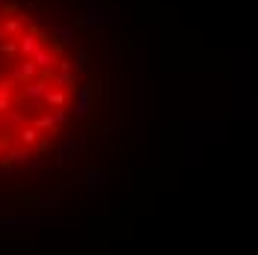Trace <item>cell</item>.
Returning a JSON list of instances; mask_svg holds the SVG:
<instances>
[{"label":"cell","instance_id":"1","mask_svg":"<svg viewBox=\"0 0 258 255\" xmlns=\"http://www.w3.org/2000/svg\"><path fill=\"white\" fill-rule=\"evenodd\" d=\"M30 59L36 62L39 77H48V80H51V75L56 72V66H59V51H56V48H39Z\"/></svg>","mask_w":258,"mask_h":255},{"label":"cell","instance_id":"2","mask_svg":"<svg viewBox=\"0 0 258 255\" xmlns=\"http://www.w3.org/2000/svg\"><path fill=\"white\" fill-rule=\"evenodd\" d=\"M72 95H75V113H72V119H86V116L92 113V101H95L92 83H89V86H78Z\"/></svg>","mask_w":258,"mask_h":255},{"label":"cell","instance_id":"3","mask_svg":"<svg viewBox=\"0 0 258 255\" xmlns=\"http://www.w3.org/2000/svg\"><path fill=\"white\" fill-rule=\"evenodd\" d=\"M9 77L15 80V83H30V80H39V69H36V62L33 59H15L12 62V69H9Z\"/></svg>","mask_w":258,"mask_h":255},{"label":"cell","instance_id":"4","mask_svg":"<svg viewBox=\"0 0 258 255\" xmlns=\"http://www.w3.org/2000/svg\"><path fill=\"white\" fill-rule=\"evenodd\" d=\"M48 89H51V80L48 77H39V80H30L21 86V98L27 104H36V101H45V95H48Z\"/></svg>","mask_w":258,"mask_h":255},{"label":"cell","instance_id":"5","mask_svg":"<svg viewBox=\"0 0 258 255\" xmlns=\"http://www.w3.org/2000/svg\"><path fill=\"white\" fill-rule=\"evenodd\" d=\"M80 24H83V27L116 24V9H110V12H104L101 6H89V9L83 12V18H80Z\"/></svg>","mask_w":258,"mask_h":255},{"label":"cell","instance_id":"6","mask_svg":"<svg viewBox=\"0 0 258 255\" xmlns=\"http://www.w3.org/2000/svg\"><path fill=\"white\" fill-rule=\"evenodd\" d=\"M48 36H51V42H56V45H75L80 39V33L75 24H53L48 30Z\"/></svg>","mask_w":258,"mask_h":255},{"label":"cell","instance_id":"7","mask_svg":"<svg viewBox=\"0 0 258 255\" xmlns=\"http://www.w3.org/2000/svg\"><path fill=\"white\" fill-rule=\"evenodd\" d=\"M0 30L6 33V39H21L27 33L21 15H3V18H0Z\"/></svg>","mask_w":258,"mask_h":255},{"label":"cell","instance_id":"8","mask_svg":"<svg viewBox=\"0 0 258 255\" xmlns=\"http://www.w3.org/2000/svg\"><path fill=\"white\" fill-rule=\"evenodd\" d=\"M83 146H86V137H69V140L56 149V160H62V163H66V160H72Z\"/></svg>","mask_w":258,"mask_h":255},{"label":"cell","instance_id":"9","mask_svg":"<svg viewBox=\"0 0 258 255\" xmlns=\"http://www.w3.org/2000/svg\"><path fill=\"white\" fill-rule=\"evenodd\" d=\"M0 163H3V169H6V166H27V163H30V152H27V149H15V146H9L6 154L0 157Z\"/></svg>","mask_w":258,"mask_h":255},{"label":"cell","instance_id":"10","mask_svg":"<svg viewBox=\"0 0 258 255\" xmlns=\"http://www.w3.org/2000/svg\"><path fill=\"white\" fill-rule=\"evenodd\" d=\"M45 107H48V110H62V107H69V92L51 86L48 95H45Z\"/></svg>","mask_w":258,"mask_h":255},{"label":"cell","instance_id":"11","mask_svg":"<svg viewBox=\"0 0 258 255\" xmlns=\"http://www.w3.org/2000/svg\"><path fill=\"white\" fill-rule=\"evenodd\" d=\"M33 128H36V131H39V134H42V131H45V134H48V137H56V131H59V128L53 125L51 113H36V116H33Z\"/></svg>","mask_w":258,"mask_h":255},{"label":"cell","instance_id":"12","mask_svg":"<svg viewBox=\"0 0 258 255\" xmlns=\"http://www.w3.org/2000/svg\"><path fill=\"white\" fill-rule=\"evenodd\" d=\"M18 140H21V149H30V146H39L42 137H39V131H36L33 125H24L21 131H18Z\"/></svg>","mask_w":258,"mask_h":255},{"label":"cell","instance_id":"13","mask_svg":"<svg viewBox=\"0 0 258 255\" xmlns=\"http://www.w3.org/2000/svg\"><path fill=\"white\" fill-rule=\"evenodd\" d=\"M107 178H110V175L101 172V169H89V172H86V181H89V190H92V193L101 190L104 184H107Z\"/></svg>","mask_w":258,"mask_h":255},{"label":"cell","instance_id":"14","mask_svg":"<svg viewBox=\"0 0 258 255\" xmlns=\"http://www.w3.org/2000/svg\"><path fill=\"white\" fill-rule=\"evenodd\" d=\"M0 56H3V59H12V62L21 59V56H18V39H6V42H0Z\"/></svg>","mask_w":258,"mask_h":255},{"label":"cell","instance_id":"15","mask_svg":"<svg viewBox=\"0 0 258 255\" xmlns=\"http://www.w3.org/2000/svg\"><path fill=\"white\" fill-rule=\"evenodd\" d=\"M15 89H18V83L12 77H0V95L3 98H15Z\"/></svg>","mask_w":258,"mask_h":255},{"label":"cell","instance_id":"16","mask_svg":"<svg viewBox=\"0 0 258 255\" xmlns=\"http://www.w3.org/2000/svg\"><path fill=\"white\" fill-rule=\"evenodd\" d=\"M51 119H53V125L59 128V125H72V113L62 107V110H51Z\"/></svg>","mask_w":258,"mask_h":255},{"label":"cell","instance_id":"17","mask_svg":"<svg viewBox=\"0 0 258 255\" xmlns=\"http://www.w3.org/2000/svg\"><path fill=\"white\" fill-rule=\"evenodd\" d=\"M39 202L45 205V208H59V205H62V196H42Z\"/></svg>","mask_w":258,"mask_h":255},{"label":"cell","instance_id":"18","mask_svg":"<svg viewBox=\"0 0 258 255\" xmlns=\"http://www.w3.org/2000/svg\"><path fill=\"white\" fill-rule=\"evenodd\" d=\"M12 107H15V98H3V95H0V116L12 113Z\"/></svg>","mask_w":258,"mask_h":255},{"label":"cell","instance_id":"19","mask_svg":"<svg viewBox=\"0 0 258 255\" xmlns=\"http://www.w3.org/2000/svg\"><path fill=\"white\" fill-rule=\"evenodd\" d=\"M56 72H69V75H75V72H78V69H75V59H59Z\"/></svg>","mask_w":258,"mask_h":255},{"label":"cell","instance_id":"20","mask_svg":"<svg viewBox=\"0 0 258 255\" xmlns=\"http://www.w3.org/2000/svg\"><path fill=\"white\" fill-rule=\"evenodd\" d=\"M6 149H9V137H3V140H0V157L6 154Z\"/></svg>","mask_w":258,"mask_h":255},{"label":"cell","instance_id":"21","mask_svg":"<svg viewBox=\"0 0 258 255\" xmlns=\"http://www.w3.org/2000/svg\"><path fill=\"white\" fill-rule=\"evenodd\" d=\"M3 6H6V0H0V9H3Z\"/></svg>","mask_w":258,"mask_h":255}]
</instances>
